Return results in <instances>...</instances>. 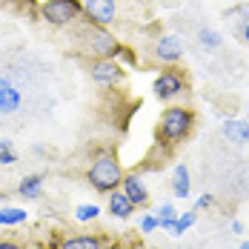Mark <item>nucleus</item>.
<instances>
[{"label":"nucleus","instance_id":"obj_2","mask_svg":"<svg viewBox=\"0 0 249 249\" xmlns=\"http://www.w3.org/2000/svg\"><path fill=\"white\" fill-rule=\"evenodd\" d=\"M75 46L86 60H95V57H118L121 49H124V43L106 26H95V23H89L86 18L75 26Z\"/></svg>","mask_w":249,"mask_h":249},{"label":"nucleus","instance_id":"obj_16","mask_svg":"<svg viewBox=\"0 0 249 249\" xmlns=\"http://www.w3.org/2000/svg\"><path fill=\"white\" fill-rule=\"evenodd\" d=\"M198 43L203 52H218L224 46V37H221V32L218 29H212V26H203L198 32Z\"/></svg>","mask_w":249,"mask_h":249},{"label":"nucleus","instance_id":"obj_22","mask_svg":"<svg viewBox=\"0 0 249 249\" xmlns=\"http://www.w3.org/2000/svg\"><path fill=\"white\" fill-rule=\"evenodd\" d=\"M12 163H18V152L12 141H0V166H12Z\"/></svg>","mask_w":249,"mask_h":249},{"label":"nucleus","instance_id":"obj_8","mask_svg":"<svg viewBox=\"0 0 249 249\" xmlns=\"http://www.w3.org/2000/svg\"><path fill=\"white\" fill-rule=\"evenodd\" d=\"M83 18L95 26L118 23V0H83Z\"/></svg>","mask_w":249,"mask_h":249},{"label":"nucleus","instance_id":"obj_27","mask_svg":"<svg viewBox=\"0 0 249 249\" xmlns=\"http://www.w3.org/2000/svg\"><path fill=\"white\" fill-rule=\"evenodd\" d=\"M238 37H241V40H244V43L249 46V20H247L244 26H241V32H238Z\"/></svg>","mask_w":249,"mask_h":249},{"label":"nucleus","instance_id":"obj_19","mask_svg":"<svg viewBox=\"0 0 249 249\" xmlns=\"http://www.w3.org/2000/svg\"><path fill=\"white\" fill-rule=\"evenodd\" d=\"M195 221H198L195 212H183V215H178L175 224H172V229H169V235H172V238H183V235L195 226Z\"/></svg>","mask_w":249,"mask_h":249},{"label":"nucleus","instance_id":"obj_7","mask_svg":"<svg viewBox=\"0 0 249 249\" xmlns=\"http://www.w3.org/2000/svg\"><path fill=\"white\" fill-rule=\"evenodd\" d=\"M183 52H186L183 37H178V35H158L155 43H152V60L160 63V66H178L183 60Z\"/></svg>","mask_w":249,"mask_h":249},{"label":"nucleus","instance_id":"obj_9","mask_svg":"<svg viewBox=\"0 0 249 249\" xmlns=\"http://www.w3.org/2000/svg\"><path fill=\"white\" fill-rule=\"evenodd\" d=\"M121 192L135 203V209H141V206L149 203V186H146V178H143L141 172H124Z\"/></svg>","mask_w":249,"mask_h":249},{"label":"nucleus","instance_id":"obj_21","mask_svg":"<svg viewBox=\"0 0 249 249\" xmlns=\"http://www.w3.org/2000/svg\"><path fill=\"white\" fill-rule=\"evenodd\" d=\"M226 18H229V20H238V23H235V29L241 32V26L249 20V3H238L235 9H229V12H226Z\"/></svg>","mask_w":249,"mask_h":249},{"label":"nucleus","instance_id":"obj_6","mask_svg":"<svg viewBox=\"0 0 249 249\" xmlns=\"http://www.w3.org/2000/svg\"><path fill=\"white\" fill-rule=\"evenodd\" d=\"M89 63V77L92 83H98L100 89H118L126 80V66L118 57H95L86 60Z\"/></svg>","mask_w":249,"mask_h":249},{"label":"nucleus","instance_id":"obj_25","mask_svg":"<svg viewBox=\"0 0 249 249\" xmlns=\"http://www.w3.org/2000/svg\"><path fill=\"white\" fill-rule=\"evenodd\" d=\"M118 60H121V63H135L138 57H135V52L129 49V46H124V49H121V54H118Z\"/></svg>","mask_w":249,"mask_h":249},{"label":"nucleus","instance_id":"obj_24","mask_svg":"<svg viewBox=\"0 0 249 249\" xmlns=\"http://www.w3.org/2000/svg\"><path fill=\"white\" fill-rule=\"evenodd\" d=\"M212 203H215V198H212L209 192H203V195H200V198L195 200V209H209Z\"/></svg>","mask_w":249,"mask_h":249},{"label":"nucleus","instance_id":"obj_11","mask_svg":"<svg viewBox=\"0 0 249 249\" xmlns=\"http://www.w3.org/2000/svg\"><path fill=\"white\" fill-rule=\"evenodd\" d=\"M106 238L103 235H89V232H77V235H63L57 241V249H103Z\"/></svg>","mask_w":249,"mask_h":249},{"label":"nucleus","instance_id":"obj_12","mask_svg":"<svg viewBox=\"0 0 249 249\" xmlns=\"http://www.w3.org/2000/svg\"><path fill=\"white\" fill-rule=\"evenodd\" d=\"M106 209H109V215L118 218V221H129V218L135 215V203L126 198L121 189H115V192L106 195Z\"/></svg>","mask_w":249,"mask_h":249},{"label":"nucleus","instance_id":"obj_14","mask_svg":"<svg viewBox=\"0 0 249 249\" xmlns=\"http://www.w3.org/2000/svg\"><path fill=\"white\" fill-rule=\"evenodd\" d=\"M192 192V175H189V166L186 163H178L172 172V195L175 198H189Z\"/></svg>","mask_w":249,"mask_h":249},{"label":"nucleus","instance_id":"obj_28","mask_svg":"<svg viewBox=\"0 0 249 249\" xmlns=\"http://www.w3.org/2000/svg\"><path fill=\"white\" fill-rule=\"evenodd\" d=\"M0 249H23V244H18V241H0Z\"/></svg>","mask_w":249,"mask_h":249},{"label":"nucleus","instance_id":"obj_23","mask_svg":"<svg viewBox=\"0 0 249 249\" xmlns=\"http://www.w3.org/2000/svg\"><path fill=\"white\" fill-rule=\"evenodd\" d=\"M138 229H141L143 235H152V232L158 229V218H155V212L143 215V218H141V224H138Z\"/></svg>","mask_w":249,"mask_h":249},{"label":"nucleus","instance_id":"obj_3","mask_svg":"<svg viewBox=\"0 0 249 249\" xmlns=\"http://www.w3.org/2000/svg\"><path fill=\"white\" fill-rule=\"evenodd\" d=\"M124 180V163L115 149H98L92 155V163L86 169V183L98 192V195H109L115 189H121Z\"/></svg>","mask_w":249,"mask_h":249},{"label":"nucleus","instance_id":"obj_29","mask_svg":"<svg viewBox=\"0 0 249 249\" xmlns=\"http://www.w3.org/2000/svg\"><path fill=\"white\" fill-rule=\"evenodd\" d=\"M103 249H129L126 244H121V241H106V247Z\"/></svg>","mask_w":249,"mask_h":249},{"label":"nucleus","instance_id":"obj_4","mask_svg":"<svg viewBox=\"0 0 249 249\" xmlns=\"http://www.w3.org/2000/svg\"><path fill=\"white\" fill-rule=\"evenodd\" d=\"M40 20L52 29H75L83 20V0H43Z\"/></svg>","mask_w":249,"mask_h":249},{"label":"nucleus","instance_id":"obj_18","mask_svg":"<svg viewBox=\"0 0 249 249\" xmlns=\"http://www.w3.org/2000/svg\"><path fill=\"white\" fill-rule=\"evenodd\" d=\"M155 218H158V229L169 232L172 224H175V218H178V209H175L172 203H160V206L155 209Z\"/></svg>","mask_w":249,"mask_h":249},{"label":"nucleus","instance_id":"obj_17","mask_svg":"<svg viewBox=\"0 0 249 249\" xmlns=\"http://www.w3.org/2000/svg\"><path fill=\"white\" fill-rule=\"evenodd\" d=\"M29 218V212L20 206H0V226H18Z\"/></svg>","mask_w":249,"mask_h":249},{"label":"nucleus","instance_id":"obj_15","mask_svg":"<svg viewBox=\"0 0 249 249\" xmlns=\"http://www.w3.org/2000/svg\"><path fill=\"white\" fill-rule=\"evenodd\" d=\"M43 183H46L43 175H26L20 180V186H18V195L23 200H37L43 195Z\"/></svg>","mask_w":249,"mask_h":249},{"label":"nucleus","instance_id":"obj_1","mask_svg":"<svg viewBox=\"0 0 249 249\" xmlns=\"http://www.w3.org/2000/svg\"><path fill=\"white\" fill-rule=\"evenodd\" d=\"M195 124H198L195 109H189L183 103H169L160 112V121H158V143L166 146V149L186 143L195 132Z\"/></svg>","mask_w":249,"mask_h":249},{"label":"nucleus","instance_id":"obj_26","mask_svg":"<svg viewBox=\"0 0 249 249\" xmlns=\"http://www.w3.org/2000/svg\"><path fill=\"white\" fill-rule=\"evenodd\" d=\"M229 232H232V235H244V224H241L238 218H232V221H229Z\"/></svg>","mask_w":249,"mask_h":249},{"label":"nucleus","instance_id":"obj_5","mask_svg":"<svg viewBox=\"0 0 249 249\" xmlns=\"http://www.w3.org/2000/svg\"><path fill=\"white\" fill-rule=\"evenodd\" d=\"M152 92H155V98L163 100V103H175V100H180L189 92V77H186L183 69H178V66H166V69H160L155 75Z\"/></svg>","mask_w":249,"mask_h":249},{"label":"nucleus","instance_id":"obj_10","mask_svg":"<svg viewBox=\"0 0 249 249\" xmlns=\"http://www.w3.org/2000/svg\"><path fill=\"white\" fill-rule=\"evenodd\" d=\"M20 106H23L20 89H18L6 75H0V115H15Z\"/></svg>","mask_w":249,"mask_h":249},{"label":"nucleus","instance_id":"obj_30","mask_svg":"<svg viewBox=\"0 0 249 249\" xmlns=\"http://www.w3.org/2000/svg\"><path fill=\"white\" fill-rule=\"evenodd\" d=\"M241 249H249V241H244V244H241Z\"/></svg>","mask_w":249,"mask_h":249},{"label":"nucleus","instance_id":"obj_20","mask_svg":"<svg viewBox=\"0 0 249 249\" xmlns=\"http://www.w3.org/2000/svg\"><path fill=\"white\" fill-rule=\"evenodd\" d=\"M98 215H100L98 203H80V206H75V221L77 224H92V221H98Z\"/></svg>","mask_w":249,"mask_h":249},{"label":"nucleus","instance_id":"obj_13","mask_svg":"<svg viewBox=\"0 0 249 249\" xmlns=\"http://www.w3.org/2000/svg\"><path fill=\"white\" fill-rule=\"evenodd\" d=\"M221 132H224V138L229 143H238V146L249 143V124L244 118H226L221 124Z\"/></svg>","mask_w":249,"mask_h":249}]
</instances>
